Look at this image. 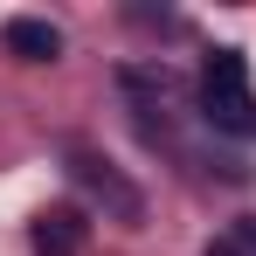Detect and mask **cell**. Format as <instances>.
<instances>
[{
  "label": "cell",
  "mask_w": 256,
  "mask_h": 256,
  "mask_svg": "<svg viewBox=\"0 0 256 256\" xmlns=\"http://www.w3.org/2000/svg\"><path fill=\"white\" fill-rule=\"evenodd\" d=\"M70 180L84 187L90 201H104V214H118V222H138V214H146L138 187H132V180L111 166L104 152H90V146H70Z\"/></svg>",
  "instance_id": "obj_2"
},
{
  "label": "cell",
  "mask_w": 256,
  "mask_h": 256,
  "mask_svg": "<svg viewBox=\"0 0 256 256\" xmlns=\"http://www.w3.org/2000/svg\"><path fill=\"white\" fill-rule=\"evenodd\" d=\"M0 35H7V48H14L21 62H56V56H62V28L42 21V14H14Z\"/></svg>",
  "instance_id": "obj_4"
},
{
  "label": "cell",
  "mask_w": 256,
  "mask_h": 256,
  "mask_svg": "<svg viewBox=\"0 0 256 256\" xmlns=\"http://www.w3.org/2000/svg\"><path fill=\"white\" fill-rule=\"evenodd\" d=\"M208 256H256V214H242L222 242H208Z\"/></svg>",
  "instance_id": "obj_5"
},
{
  "label": "cell",
  "mask_w": 256,
  "mask_h": 256,
  "mask_svg": "<svg viewBox=\"0 0 256 256\" xmlns=\"http://www.w3.org/2000/svg\"><path fill=\"white\" fill-rule=\"evenodd\" d=\"M201 118L228 138H256V90H250L242 48H214L201 62Z\"/></svg>",
  "instance_id": "obj_1"
},
{
  "label": "cell",
  "mask_w": 256,
  "mask_h": 256,
  "mask_svg": "<svg viewBox=\"0 0 256 256\" xmlns=\"http://www.w3.org/2000/svg\"><path fill=\"white\" fill-rule=\"evenodd\" d=\"M28 242L35 256H84V208H42L35 214V228H28Z\"/></svg>",
  "instance_id": "obj_3"
}]
</instances>
